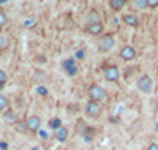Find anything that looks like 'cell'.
I'll return each mask as SVG.
<instances>
[{
    "label": "cell",
    "instance_id": "1",
    "mask_svg": "<svg viewBox=\"0 0 158 150\" xmlns=\"http://www.w3.org/2000/svg\"><path fill=\"white\" fill-rule=\"evenodd\" d=\"M87 95H89V98L90 100H94V101H103V100H106L108 98V92L104 90L101 85H98V84H92V85H89V89H87Z\"/></svg>",
    "mask_w": 158,
    "mask_h": 150
},
{
    "label": "cell",
    "instance_id": "2",
    "mask_svg": "<svg viewBox=\"0 0 158 150\" xmlns=\"http://www.w3.org/2000/svg\"><path fill=\"white\" fill-rule=\"evenodd\" d=\"M136 87H138L139 92L146 93V95H150V93L153 92V81H152V77H150L149 74H142V76H139V79H138Z\"/></svg>",
    "mask_w": 158,
    "mask_h": 150
},
{
    "label": "cell",
    "instance_id": "3",
    "mask_svg": "<svg viewBox=\"0 0 158 150\" xmlns=\"http://www.w3.org/2000/svg\"><path fill=\"white\" fill-rule=\"evenodd\" d=\"M103 111V106L100 101H94V100H89L85 104V115L90 119H98L101 115Z\"/></svg>",
    "mask_w": 158,
    "mask_h": 150
},
{
    "label": "cell",
    "instance_id": "4",
    "mask_svg": "<svg viewBox=\"0 0 158 150\" xmlns=\"http://www.w3.org/2000/svg\"><path fill=\"white\" fill-rule=\"evenodd\" d=\"M115 46V38L112 33H106V35H101L98 40V49L101 52H109L112 48Z\"/></svg>",
    "mask_w": 158,
    "mask_h": 150
},
{
    "label": "cell",
    "instance_id": "5",
    "mask_svg": "<svg viewBox=\"0 0 158 150\" xmlns=\"http://www.w3.org/2000/svg\"><path fill=\"white\" fill-rule=\"evenodd\" d=\"M103 76L108 82H115V81H118V77H120V70H118V66H115V65H109V66L104 68Z\"/></svg>",
    "mask_w": 158,
    "mask_h": 150
},
{
    "label": "cell",
    "instance_id": "6",
    "mask_svg": "<svg viewBox=\"0 0 158 150\" xmlns=\"http://www.w3.org/2000/svg\"><path fill=\"white\" fill-rule=\"evenodd\" d=\"M25 125H27V131L38 133V130L41 128V119L38 115H29L27 120H25Z\"/></svg>",
    "mask_w": 158,
    "mask_h": 150
},
{
    "label": "cell",
    "instance_id": "7",
    "mask_svg": "<svg viewBox=\"0 0 158 150\" xmlns=\"http://www.w3.org/2000/svg\"><path fill=\"white\" fill-rule=\"evenodd\" d=\"M85 30H87V33H89V35H92V36H98V35H101V33H103L104 25H103V22H101V21L90 22V24H87Z\"/></svg>",
    "mask_w": 158,
    "mask_h": 150
},
{
    "label": "cell",
    "instance_id": "8",
    "mask_svg": "<svg viewBox=\"0 0 158 150\" xmlns=\"http://www.w3.org/2000/svg\"><path fill=\"white\" fill-rule=\"evenodd\" d=\"M135 57H136V51H135L133 46L127 44V46H123V48L120 49V59H122V60L130 62V60H133Z\"/></svg>",
    "mask_w": 158,
    "mask_h": 150
},
{
    "label": "cell",
    "instance_id": "9",
    "mask_svg": "<svg viewBox=\"0 0 158 150\" xmlns=\"http://www.w3.org/2000/svg\"><path fill=\"white\" fill-rule=\"evenodd\" d=\"M54 136H56V139H57L59 142H65V141L68 139V136H70V131H68L67 127H63V125H62L59 130H56Z\"/></svg>",
    "mask_w": 158,
    "mask_h": 150
},
{
    "label": "cell",
    "instance_id": "10",
    "mask_svg": "<svg viewBox=\"0 0 158 150\" xmlns=\"http://www.w3.org/2000/svg\"><path fill=\"white\" fill-rule=\"evenodd\" d=\"M122 22H125V24L130 25V27H138V25H139V19H138V16L131 15V13H127V15L122 16Z\"/></svg>",
    "mask_w": 158,
    "mask_h": 150
},
{
    "label": "cell",
    "instance_id": "11",
    "mask_svg": "<svg viewBox=\"0 0 158 150\" xmlns=\"http://www.w3.org/2000/svg\"><path fill=\"white\" fill-rule=\"evenodd\" d=\"M127 3H128V0H109V8L112 11H120Z\"/></svg>",
    "mask_w": 158,
    "mask_h": 150
},
{
    "label": "cell",
    "instance_id": "12",
    "mask_svg": "<svg viewBox=\"0 0 158 150\" xmlns=\"http://www.w3.org/2000/svg\"><path fill=\"white\" fill-rule=\"evenodd\" d=\"M65 68H67V71H68V74H70V76H74V74H76V71H77V68H76V65H74V60H73V59H67V62H65Z\"/></svg>",
    "mask_w": 158,
    "mask_h": 150
},
{
    "label": "cell",
    "instance_id": "13",
    "mask_svg": "<svg viewBox=\"0 0 158 150\" xmlns=\"http://www.w3.org/2000/svg\"><path fill=\"white\" fill-rule=\"evenodd\" d=\"M3 120L6 122V123H10V125H15L16 123V114L11 111V109H8V111L3 114Z\"/></svg>",
    "mask_w": 158,
    "mask_h": 150
},
{
    "label": "cell",
    "instance_id": "14",
    "mask_svg": "<svg viewBox=\"0 0 158 150\" xmlns=\"http://www.w3.org/2000/svg\"><path fill=\"white\" fill-rule=\"evenodd\" d=\"M48 125H49V128H52V130L56 131V130H59V128L62 127V120H60L59 117H54V119H51V120H49V123H48Z\"/></svg>",
    "mask_w": 158,
    "mask_h": 150
},
{
    "label": "cell",
    "instance_id": "15",
    "mask_svg": "<svg viewBox=\"0 0 158 150\" xmlns=\"http://www.w3.org/2000/svg\"><path fill=\"white\" fill-rule=\"evenodd\" d=\"M94 134H95V130H94V128H90V127H87L85 133L82 134V138H84L85 142H92V139H94Z\"/></svg>",
    "mask_w": 158,
    "mask_h": 150
},
{
    "label": "cell",
    "instance_id": "16",
    "mask_svg": "<svg viewBox=\"0 0 158 150\" xmlns=\"http://www.w3.org/2000/svg\"><path fill=\"white\" fill-rule=\"evenodd\" d=\"M85 21H87V24H90V22H97V21H100V15H98V11H90L89 15L85 16Z\"/></svg>",
    "mask_w": 158,
    "mask_h": 150
},
{
    "label": "cell",
    "instance_id": "17",
    "mask_svg": "<svg viewBox=\"0 0 158 150\" xmlns=\"http://www.w3.org/2000/svg\"><path fill=\"white\" fill-rule=\"evenodd\" d=\"M133 6L136 10H146L147 8V2L146 0H133Z\"/></svg>",
    "mask_w": 158,
    "mask_h": 150
},
{
    "label": "cell",
    "instance_id": "18",
    "mask_svg": "<svg viewBox=\"0 0 158 150\" xmlns=\"http://www.w3.org/2000/svg\"><path fill=\"white\" fill-rule=\"evenodd\" d=\"M76 130H77V133L81 134V136L85 133V130H87V125L84 123V120H77V123H76Z\"/></svg>",
    "mask_w": 158,
    "mask_h": 150
},
{
    "label": "cell",
    "instance_id": "19",
    "mask_svg": "<svg viewBox=\"0 0 158 150\" xmlns=\"http://www.w3.org/2000/svg\"><path fill=\"white\" fill-rule=\"evenodd\" d=\"M8 24V16L3 10H0V29H3V27Z\"/></svg>",
    "mask_w": 158,
    "mask_h": 150
},
{
    "label": "cell",
    "instance_id": "20",
    "mask_svg": "<svg viewBox=\"0 0 158 150\" xmlns=\"http://www.w3.org/2000/svg\"><path fill=\"white\" fill-rule=\"evenodd\" d=\"M8 104H10L8 98L5 97V95H0V112H2V111H5V109L8 107Z\"/></svg>",
    "mask_w": 158,
    "mask_h": 150
},
{
    "label": "cell",
    "instance_id": "21",
    "mask_svg": "<svg viewBox=\"0 0 158 150\" xmlns=\"http://www.w3.org/2000/svg\"><path fill=\"white\" fill-rule=\"evenodd\" d=\"M6 81H8V74L3 70H0V84H6Z\"/></svg>",
    "mask_w": 158,
    "mask_h": 150
},
{
    "label": "cell",
    "instance_id": "22",
    "mask_svg": "<svg viewBox=\"0 0 158 150\" xmlns=\"http://www.w3.org/2000/svg\"><path fill=\"white\" fill-rule=\"evenodd\" d=\"M36 92L41 95V97H46V95H48V89L43 87V85H38V87H36Z\"/></svg>",
    "mask_w": 158,
    "mask_h": 150
},
{
    "label": "cell",
    "instance_id": "23",
    "mask_svg": "<svg viewBox=\"0 0 158 150\" xmlns=\"http://www.w3.org/2000/svg\"><path fill=\"white\" fill-rule=\"evenodd\" d=\"M24 27L29 29V27H35V19H25L24 21Z\"/></svg>",
    "mask_w": 158,
    "mask_h": 150
},
{
    "label": "cell",
    "instance_id": "24",
    "mask_svg": "<svg viewBox=\"0 0 158 150\" xmlns=\"http://www.w3.org/2000/svg\"><path fill=\"white\" fill-rule=\"evenodd\" d=\"M38 136H40V139H48V131H44V130H41V128H40L38 130Z\"/></svg>",
    "mask_w": 158,
    "mask_h": 150
},
{
    "label": "cell",
    "instance_id": "25",
    "mask_svg": "<svg viewBox=\"0 0 158 150\" xmlns=\"http://www.w3.org/2000/svg\"><path fill=\"white\" fill-rule=\"evenodd\" d=\"M149 8H156L158 6V0H146Z\"/></svg>",
    "mask_w": 158,
    "mask_h": 150
},
{
    "label": "cell",
    "instance_id": "26",
    "mask_svg": "<svg viewBox=\"0 0 158 150\" xmlns=\"http://www.w3.org/2000/svg\"><path fill=\"white\" fill-rule=\"evenodd\" d=\"M18 130H19V131H27V125H25V122H19Z\"/></svg>",
    "mask_w": 158,
    "mask_h": 150
},
{
    "label": "cell",
    "instance_id": "27",
    "mask_svg": "<svg viewBox=\"0 0 158 150\" xmlns=\"http://www.w3.org/2000/svg\"><path fill=\"white\" fill-rule=\"evenodd\" d=\"M0 150H8V142L0 141Z\"/></svg>",
    "mask_w": 158,
    "mask_h": 150
},
{
    "label": "cell",
    "instance_id": "28",
    "mask_svg": "<svg viewBox=\"0 0 158 150\" xmlns=\"http://www.w3.org/2000/svg\"><path fill=\"white\" fill-rule=\"evenodd\" d=\"M147 150H158V144H156V142H152V144L147 147Z\"/></svg>",
    "mask_w": 158,
    "mask_h": 150
},
{
    "label": "cell",
    "instance_id": "29",
    "mask_svg": "<svg viewBox=\"0 0 158 150\" xmlns=\"http://www.w3.org/2000/svg\"><path fill=\"white\" fill-rule=\"evenodd\" d=\"M3 87H5V84H0V92L3 90Z\"/></svg>",
    "mask_w": 158,
    "mask_h": 150
},
{
    "label": "cell",
    "instance_id": "30",
    "mask_svg": "<svg viewBox=\"0 0 158 150\" xmlns=\"http://www.w3.org/2000/svg\"><path fill=\"white\" fill-rule=\"evenodd\" d=\"M8 2V0H0V5H2V3H6Z\"/></svg>",
    "mask_w": 158,
    "mask_h": 150
},
{
    "label": "cell",
    "instance_id": "31",
    "mask_svg": "<svg viewBox=\"0 0 158 150\" xmlns=\"http://www.w3.org/2000/svg\"><path fill=\"white\" fill-rule=\"evenodd\" d=\"M32 150H41V148H40V147H33Z\"/></svg>",
    "mask_w": 158,
    "mask_h": 150
},
{
    "label": "cell",
    "instance_id": "32",
    "mask_svg": "<svg viewBox=\"0 0 158 150\" xmlns=\"http://www.w3.org/2000/svg\"><path fill=\"white\" fill-rule=\"evenodd\" d=\"M155 130H156V131H158V123H156V125H155Z\"/></svg>",
    "mask_w": 158,
    "mask_h": 150
}]
</instances>
